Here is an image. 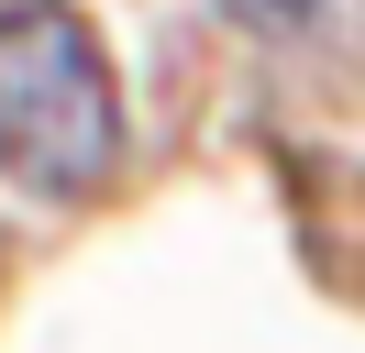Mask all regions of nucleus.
Here are the masks:
<instances>
[{
  "label": "nucleus",
  "instance_id": "nucleus-2",
  "mask_svg": "<svg viewBox=\"0 0 365 353\" xmlns=\"http://www.w3.org/2000/svg\"><path fill=\"white\" fill-rule=\"evenodd\" d=\"M232 22H255V33H332L354 0H222Z\"/></svg>",
  "mask_w": 365,
  "mask_h": 353
},
{
  "label": "nucleus",
  "instance_id": "nucleus-1",
  "mask_svg": "<svg viewBox=\"0 0 365 353\" xmlns=\"http://www.w3.org/2000/svg\"><path fill=\"white\" fill-rule=\"evenodd\" d=\"M111 166H122V88L100 33L67 0H11L0 11V176L78 199Z\"/></svg>",
  "mask_w": 365,
  "mask_h": 353
}]
</instances>
